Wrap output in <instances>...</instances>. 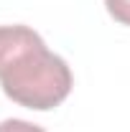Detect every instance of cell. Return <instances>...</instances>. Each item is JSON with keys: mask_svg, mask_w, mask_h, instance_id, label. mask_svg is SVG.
Returning a JSON list of instances; mask_svg holds the SVG:
<instances>
[{"mask_svg": "<svg viewBox=\"0 0 130 132\" xmlns=\"http://www.w3.org/2000/svg\"><path fill=\"white\" fill-rule=\"evenodd\" d=\"M71 69L28 26H0V86L20 107L46 112L71 92Z\"/></svg>", "mask_w": 130, "mask_h": 132, "instance_id": "6da1fadb", "label": "cell"}, {"mask_svg": "<svg viewBox=\"0 0 130 132\" xmlns=\"http://www.w3.org/2000/svg\"><path fill=\"white\" fill-rule=\"evenodd\" d=\"M105 8L117 23L130 26V0H105Z\"/></svg>", "mask_w": 130, "mask_h": 132, "instance_id": "7a4b0ae2", "label": "cell"}, {"mask_svg": "<svg viewBox=\"0 0 130 132\" xmlns=\"http://www.w3.org/2000/svg\"><path fill=\"white\" fill-rule=\"evenodd\" d=\"M0 132H46V130L33 122H26V119H3Z\"/></svg>", "mask_w": 130, "mask_h": 132, "instance_id": "3957f363", "label": "cell"}]
</instances>
